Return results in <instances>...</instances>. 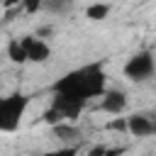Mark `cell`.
<instances>
[{
    "instance_id": "6da1fadb",
    "label": "cell",
    "mask_w": 156,
    "mask_h": 156,
    "mask_svg": "<svg viewBox=\"0 0 156 156\" xmlns=\"http://www.w3.org/2000/svg\"><path fill=\"white\" fill-rule=\"evenodd\" d=\"M54 93L56 95H71V98L88 102L90 98L105 95V73L100 66H83V68L71 71L63 78H58L54 85Z\"/></svg>"
},
{
    "instance_id": "7a4b0ae2",
    "label": "cell",
    "mask_w": 156,
    "mask_h": 156,
    "mask_svg": "<svg viewBox=\"0 0 156 156\" xmlns=\"http://www.w3.org/2000/svg\"><path fill=\"white\" fill-rule=\"evenodd\" d=\"M27 105H29V98L22 95V93H15V95L2 98V102H0V129H2L5 134L15 132V129L20 127Z\"/></svg>"
},
{
    "instance_id": "3957f363",
    "label": "cell",
    "mask_w": 156,
    "mask_h": 156,
    "mask_svg": "<svg viewBox=\"0 0 156 156\" xmlns=\"http://www.w3.org/2000/svg\"><path fill=\"white\" fill-rule=\"evenodd\" d=\"M154 73V56L151 51H136L124 63V76L129 80H146Z\"/></svg>"
},
{
    "instance_id": "277c9868",
    "label": "cell",
    "mask_w": 156,
    "mask_h": 156,
    "mask_svg": "<svg viewBox=\"0 0 156 156\" xmlns=\"http://www.w3.org/2000/svg\"><path fill=\"white\" fill-rule=\"evenodd\" d=\"M51 107L61 115V119H63V122H71V119H76V117L83 112L85 102H83V100H78V98H71V95H54Z\"/></svg>"
},
{
    "instance_id": "5b68a950",
    "label": "cell",
    "mask_w": 156,
    "mask_h": 156,
    "mask_svg": "<svg viewBox=\"0 0 156 156\" xmlns=\"http://www.w3.org/2000/svg\"><path fill=\"white\" fill-rule=\"evenodd\" d=\"M20 41H22V46L27 51V58L34 61V63H44L49 58V54H51L49 44L44 39H39V37H22Z\"/></svg>"
},
{
    "instance_id": "8992f818",
    "label": "cell",
    "mask_w": 156,
    "mask_h": 156,
    "mask_svg": "<svg viewBox=\"0 0 156 156\" xmlns=\"http://www.w3.org/2000/svg\"><path fill=\"white\" fill-rule=\"evenodd\" d=\"M127 132L132 136H149L156 132V119H151L149 115H132L127 117Z\"/></svg>"
},
{
    "instance_id": "52a82bcc",
    "label": "cell",
    "mask_w": 156,
    "mask_h": 156,
    "mask_svg": "<svg viewBox=\"0 0 156 156\" xmlns=\"http://www.w3.org/2000/svg\"><path fill=\"white\" fill-rule=\"evenodd\" d=\"M124 107H127V95L122 90H107L100 100V110L107 112V115H115V117L122 115Z\"/></svg>"
},
{
    "instance_id": "ba28073f",
    "label": "cell",
    "mask_w": 156,
    "mask_h": 156,
    "mask_svg": "<svg viewBox=\"0 0 156 156\" xmlns=\"http://www.w3.org/2000/svg\"><path fill=\"white\" fill-rule=\"evenodd\" d=\"M7 56H10V61H15V63L29 61V58H27V51H24V46H22L20 39H12V41L7 44Z\"/></svg>"
},
{
    "instance_id": "9c48e42d",
    "label": "cell",
    "mask_w": 156,
    "mask_h": 156,
    "mask_svg": "<svg viewBox=\"0 0 156 156\" xmlns=\"http://www.w3.org/2000/svg\"><path fill=\"white\" fill-rule=\"evenodd\" d=\"M107 12H110V5H105V2H95V5L85 7V17L88 20H105Z\"/></svg>"
},
{
    "instance_id": "30bf717a",
    "label": "cell",
    "mask_w": 156,
    "mask_h": 156,
    "mask_svg": "<svg viewBox=\"0 0 156 156\" xmlns=\"http://www.w3.org/2000/svg\"><path fill=\"white\" fill-rule=\"evenodd\" d=\"M54 132L58 134V139H73V136H76V129H73L71 124H66V122L58 124V127H54Z\"/></svg>"
},
{
    "instance_id": "8fae6325",
    "label": "cell",
    "mask_w": 156,
    "mask_h": 156,
    "mask_svg": "<svg viewBox=\"0 0 156 156\" xmlns=\"http://www.w3.org/2000/svg\"><path fill=\"white\" fill-rule=\"evenodd\" d=\"M46 156H76V149H73V146H63V149H56V151H49Z\"/></svg>"
},
{
    "instance_id": "7c38bea8",
    "label": "cell",
    "mask_w": 156,
    "mask_h": 156,
    "mask_svg": "<svg viewBox=\"0 0 156 156\" xmlns=\"http://www.w3.org/2000/svg\"><path fill=\"white\" fill-rule=\"evenodd\" d=\"M107 127H110V129H117V132H124V129H127V119L117 117V119H112V122H110Z\"/></svg>"
},
{
    "instance_id": "4fadbf2b",
    "label": "cell",
    "mask_w": 156,
    "mask_h": 156,
    "mask_svg": "<svg viewBox=\"0 0 156 156\" xmlns=\"http://www.w3.org/2000/svg\"><path fill=\"white\" fill-rule=\"evenodd\" d=\"M41 7V2L39 0H29V2H22V10H27V12H37Z\"/></svg>"
},
{
    "instance_id": "5bb4252c",
    "label": "cell",
    "mask_w": 156,
    "mask_h": 156,
    "mask_svg": "<svg viewBox=\"0 0 156 156\" xmlns=\"http://www.w3.org/2000/svg\"><path fill=\"white\" fill-rule=\"evenodd\" d=\"M105 156H119V154H117V151H107Z\"/></svg>"
}]
</instances>
